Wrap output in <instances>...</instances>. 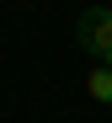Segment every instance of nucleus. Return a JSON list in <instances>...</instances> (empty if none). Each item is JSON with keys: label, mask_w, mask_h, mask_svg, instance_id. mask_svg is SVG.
<instances>
[{"label": "nucleus", "mask_w": 112, "mask_h": 123, "mask_svg": "<svg viewBox=\"0 0 112 123\" xmlns=\"http://www.w3.org/2000/svg\"><path fill=\"white\" fill-rule=\"evenodd\" d=\"M75 48L96 64H112V6H85L75 16Z\"/></svg>", "instance_id": "1"}, {"label": "nucleus", "mask_w": 112, "mask_h": 123, "mask_svg": "<svg viewBox=\"0 0 112 123\" xmlns=\"http://www.w3.org/2000/svg\"><path fill=\"white\" fill-rule=\"evenodd\" d=\"M91 96H96V102H112V64L91 70Z\"/></svg>", "instance_id": "2"}]
</instances>
